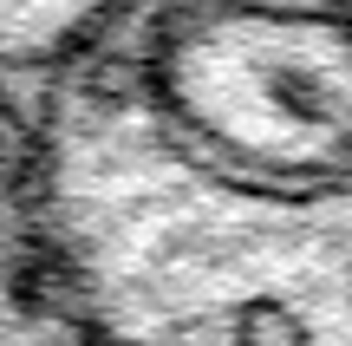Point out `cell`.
Returning <instances> with one entry per match:
<instances>
[{
	"instance_id": "obj_1",
	"label": "cell",
	"mask_w": 352,
	"mask_h": 346,
	"mask_svg": "<svg viewBox=\"0 0 352 346\" xmlns=\"http://www.w3.org/2000/svg\"><path fill=\"white\" fill-rule=\"evenodd\" d=\"M26 274L91 346H352V203L196 164L104 59L33 85Z\"/></svg>"
},
{
	"instance_id": "obj_2",
	"label": "cell",
	"mask_w": 352,
	"mask_h": 346,
	"mask_svg": "<svg viewBox=\"0 0 352 346\" xmlns=\"http://www.w3.org/2000/svg\"><path fill=\"white\" fill-rule=\"evenodd\" d=\"M91 59L196 164L352 203V0H131Z\"/></svg>"
},
{
	"instance_id": "obj_3",
	"label": "cell",
	"mask_w": 352,
	"mask_h": 346,
	"mask_svg": "<svg viewBox=\"0 0 352 346\" xmlns=\"http://www.w3.org/2000/svg\"><path fill=\"white\" fill-rule=\"evenodd\" d=\"M131 0H0V72L46 85L52 72L91 59Z\"/></svg>"
},
{
	"instance_id": "obj_4",
	"label": "cell",
	"mask_w": 352,
	"mask_h": 346,
	"mask_svg": "<svg viewBox=\"0 0 352 346\" xmlns=\"http://www.w3.org/2000/svg\"><path fill=\"white\" fill-rule=\"evenodd\" d=\"M33 242V85L0 72V294L26 281Z\"/></svg>"
},
{
	"instance_id": "obj_5",
	"label": "cell",
	"mask_w": 352,
	"mask_h": 346,
	"mask_svg": "<svg viewBox=\"0 0 352 346\" xmlns=\"http://www.w3.org/2000/svg\"><path fill=\"white\" fill-rule=\"evenodd\" d=\"M0 346H91V340L78 334L72 314L26 274L20 288L0 294Z\"/></svg>"
}]
</instances>
